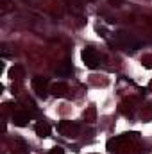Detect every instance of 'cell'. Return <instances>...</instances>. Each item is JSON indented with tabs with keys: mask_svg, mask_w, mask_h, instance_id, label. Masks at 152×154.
I'll list each match as a JSON object with an SVG mask.
<instances>
[{
	"mask_svg": "<svg viewBox=\"0 0 152 154\" xmlns=\"http://www.w3.org/2000/svg\"><path fill=\"white\" fill-rule=\"evenodd\" d=\"M111 4H114V5H118V4H122V0H109Z\"/></svg>",
	"mask_w": 152,
	"mask_h": 154,
	"instance_id": "obj_13",
	"label": "cell"
},
{
	"mask_svg": "<svg viewBox=\"0 0 152 154\" xmlns=\"http://www.w3.org/2000/svg\"><path fill=\"white\" fill-rule=\"evenodd\" d=\"M57 131H59L63 136L72 138V136H77V134H79V125H77L75 122H72V120H61V122L57 124Z\"/></svg>",
	"mask_w": 152,
	"mask_h": 154,
	"instance_id": "obj_2",
	"label": "cell"
},
{
	"mask_svg": "<svg viewBox=\"0 0 152 154\" xmlns=\"http://www.w3.org/2000/svg\"><path fill=\"white\" fill-rule=\"evenodd\" d=\"M22 75H23V72H22L20 66H13V68H9V77H11L13 81H20Z\"/></svg>",
	"mask_w": 152,
	"mask_h": 154,
	"instance_id": "obj_8",
	"label": "cell"
},
{
	"mask_svg": "<svg viewBox=\"0 0 152 154\" xmlns=\"http://www.w3.org/2000/svg\"><path fill=\"white\" fill-rule=\"evenodd\" d=\"M9 0H2V13H7L9 11Z\"/></svg>",
	"mask_w": 152,
	"mask_h": 154,
	"instance_id": "obj_12",
	"label": "cell"
},
{
	"mask_svg": "<svg viewBox=\"0 0 152 154\" xmlns=\"http://www.w3.org/2000/svg\"><path fill=\"white\" fill-rule=\"evenodd\" d=\"M57 74H72V63H68V61H65L59 68H57Z\"/></svg>",
	"mask_w": 152,
	"mask_h": 154,
	"instance_id": "obj_9",
	"label": "cell"
},
{
	"mask_svg": "<svg viewBox=\"0 0 152 154\" xmlns=\"http://www.w3.org/2000/svg\"><path fill=\"white\" fill-rule=\"evenodd\" d=\"M48 81L45 79V77H34L32 79V90L36 91V95L41 97V99H45L47 95H48Z\"/></svg>",
	"mask_w": 152,
	"mask_h": 154,
	"instance_id": "obj_3",
	"label": "cell"
},
{
	"mask_svg": "<svg viewBox=\"0 0 152 154\" xmlns=\"http://www.w3.org/2000/svg\"><path fill=\"white\" fill-rule=\"evenodd\" d=\"M84 120H86L88 124H93V122L97 120V108H95V106L86 108V111H84Z\"/></svg>",
	"mask_w": 152,
	"mask_h": 154,
	"instance_id": "obj_7",
	"label": "cell"
},
{
	"mask_svg": "<svg viewBox=\"0 0 152 154\" xmlns=\"http://www.w3.org/2000/svg\"><path fill=\"white\" fill-rule=\"evenodd\" d=\"M82 61H84V65L88 66V68H97L99 66V63H100V56H99V52L93 48V47H86L84 50H82Z\"/></svg>",
	"mask_w": 152,
	"mask_h": 154,
	"instance_id": "obj_1",
	"label": "cell"
},
{
	"mask_svg": "<svg viewBox=\"0 0 152 154\" xmlns=\"http://www.w3.org/2000/svg\"><path fill=\"white\" fill-rule=\"evenodd\" d=\"M11 118H13V124H14V125L25 127V125L29 124V120H31V115H29V111H14Z\"/></svg>",
	"mask_w": 152,
	"mask_h": 154,
	"instance_id": "obj_4",
	"label": "cell"
},
{
	"mask_svg": "<svg viewBox=\"0 0 152 154\" xmlns=\"http://www.w3.org/2000/svg\"><path fill=\"white\" fill-rule=\"evenodd\" d=\"M149 88H150V91H152V81H150V82H149Z\"/></svg>",
	"mask_w": 152,
	"mask_h": 154,
	"instance_id": "obj_14",
	"label": "cell"
},
{
	"mask_svg": "<svg viewBox=\"0 0 152 154\" xmlns=\"http://www.w3.org/2000/svg\"><path fill=\"white\" fill-rule=\"evenodd\" d=\"M50 93L54 97H66L68 95V84L66 82H54L50 86Z\"/></svg>",
	"mask_w": 152,
	"mask_h": 154,
	"instance_id": "obj_5",
	"label": "cell"
},
{
	"mask_svg": "<svg viewBox=\"0 0 152 154\" xmlns=\"http://www.w3.org/2000/svg\"><path fill=\"white\" fill-rule=\"evenodd\" d=\"M141 65H143L145 68H149V70H150V68H152V54H147V56H143V57H141Z\"/></svg>",
	"mask_w": 152,
	"mask_h": 154,
	"instance_id": "obj_10",
	"label": "cell"
},
{
	"mask_svg": "<svg viewBox=\"0 0 152 154\" xmlns=\"http://www.w3.org/2000/svg\"><path fill=\"white\" fill-rule=\"evenodd\" d=\"M34 129H36V134H38L39 138H47V136L50 134V125H48L45 120L38 122V124L34 125Z\"/></svg>",
	"mask_w": 152,
	"mask_h": 154,
	"instance_id": "obj_6",
	"label": "cell"
},
{
	"mask_svg": "<svg viewBox=\"0 0 152 154\" xmlns=\"http://www.w3.org/2000/svg\"><path fill=\"white\" fill-rule=\"evenodd\" d=\"M48 154H65V149L63 147H54V149H50Z\"/></svg>",
	"mask_w": 152,
	"mask_h": 154,
	"instance_id": "obj_11",
	"label": "cell"
}]
</instances>
